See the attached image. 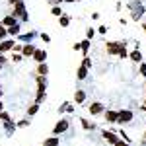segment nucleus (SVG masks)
I'll use <instances>...</instances> for the list:
<instances>
[{
    "label": "nucleus",
    "instance_id": "f3484780",
    "mask_svg": "<svg viewBox=\"0 0 146 146\" xmlns=\"http://www.w3.org/2000/svg\"><path fill=\"white\" fill-rule=\"evenodd\" d=\"M88 49H90V39H84V41L80 43V51H82V53H88Z\"/></svg>",
    "mask_w": 146,
    "mask_h": 146
},
{
    "label": "nucleus",
    "instance_id": "58836bf2",
    "mask_svg": "<svg viewBox=\"0 0 146 146\" xmlns=\"http://www.w3.org/2000/svg\"><path fill=\"white\" fill-rule=\"evenodd\" d=\"M144 33H146V25H144Z\"/></svg>",
    "mask_w": 146,
    "mask_h": 146
},
{
    "label": "nucleus",
    "instance_id": "f257e3e1",
    "mask_svg": "<svg viewBox=\"0 0 146 146\" xmlns=\"http://www.w3.org/2000/svg\"><path fill=\"white\" fill-rule=\"evenodd\" d=\"M12 16H20L22 20H27V12H25V6H23V2L20 0L18 4H14V14Z\"/></svg>",
    "mask_w": 146,
    "mask_h": 146
},
{
    "label": "nucleus",
    "instance_id": "a878e982",
    "mask_svg": "<svg viewBox=\"0 0 146 146\" xmlns=\"http://www.w3.org/2000/svg\"><path fill=\"white\" fill-rule=\"evenodd\" d=\"M27 125H29V121H27V119H23V121H20V123H18V127H27Z\"/></svg>",
    "mask_w": 146,
    "mask_h": 146
},
{
    "label": "nucleus",
    "instance_id": "ddd939ff",
    "mask_svg": "<svg viewBox=\"0 0 146 146\" xmlns=\"http://www.w3.org/2000/svg\"><path fill=\"white\" fill-rule=\"evenodd\" d=\"M86 100V92H82V90H78L76 94H74V101H78V103H82V101Z\"/></svg>",
    "mask_w": 146,
    "mask_h": 146
},
{
    "label": "nucleus",
    "instance_id": "0eeeda50",
    "mask_svg": "<svg viewBox=\"0 0 146 146\" xmlns=\"http://www.w3.org/2000/svg\"><path fill=\"white\" fill-rule=\"evenodd\" d=\"M14 41H2L0 43V53H6V51H10V49H14Z\"/></svg>",
    "mask_w": 146,
    "mask_h": 146
},
{
    "label": "nucleus",
    "instance_id": "393cba45",
    "mask_svg": "<svg viewBox=\"0 0 146 146\" xmlns=\"http://www.w3.org/2000/svg\"><path fill=\"white\" fill-rule=\"evenodd\" d=\"M82 66L90 68V66H92V60H90V58H84V60H82Z\"/></svg>",
    "mask_w": 146,
    "mask_h": 146
},
{
    "label": "nucleus",
    "instance_id": "7ed1b4c3",
    "mask_svg": "<svg viewBox=\"0 0 146 146\" xmlns=\"http://www.w3.org/2000/svg\"><path fill=\"white\" fill-rule=\"evenodd\" d=\"M66 129H68V121L66 119H60V121L56 123V127L53 129V133H55V135H60V133H64Z\"/></svg>",
    "mask_w": 146,
    "mask_h": 146
},
{
    "label": "nucleus",
    "instance_id": "f8f14e48",
    "mask_svg": "<svg viewBox=\"0 0 146 146\" xmlns=\"http://www.w3.org/2000/svg\"><path fill=\"white\" fill-rule=\"evenodd\" d=\"M45 51H35V53H33V58H35V60H37V62H43V60H45Z\"/></svg>",
    "mask_w": 146,
    "mask_h": 146
},
{
    "label": "nucleus",
    "instance_id": "4468645a",
    "mask_svg": "<svg viewBox=\"0 0 146 146\" xmlns=\"http://www.w3.org/2000/svg\"><path fill=\"white\" fill-rule=\"evenodd\" d=\"M131 58H133L135 62H142V53H140V51H133V53H131Z\"/></svg>",
    "mask_w": 146,
    "mask_h": 146
},
{
    "label": "nucleus",
    "instance_id": "72a5a7b5",
    "mask_svg": "<svg viewBox=\"0 0 146 146\" xmlns=\"http://www.w3.org/2000/svg\"><path fill=\"white\" fill-rule=\"evenodd\" d=\"M2 62H4V56H2V55H0V64H2Z\"/></svg>",
    "mask_w": 146,
    "mask_h": 146
},
{
    "label": "nucleus",
    "instance_id": "dca6fc26",
    "mask_svg": "<svg viewBox=\"0 0 146 146\" xmlns=\"http://www.w3.org/2000/svg\"><path fill=\"white\" fill-rule=\"evenodd\" d=\"M43 144H45V146H56V144H58V138H56V136H51V138L43 140Z\"/></svg>",
    "mask_w": 146,
    "mask_h": 146
},
{
    "label": "nucleus",
    "instance_id": "9d476101",
    "mask_svg": "<svg viewBox=\"0 0 146 146\" xmlns=\"http://www.w3.org/2000/svg\"><path fill=\"white\" fill-rule=\"evenodd\" d=\"M47 72H49V66H47L45 62H39V66H37V74H41V76H47Z\"/></svg>",
    "mask_w": 146,
    "mask_h": 146
},
{
    "label": "nucleus",
    "instance_id": "a211bd4d",
    "mask_svg": "<svg viewBox=\"0 0 146 146\" xmlns=\"http://www.w3.org/2000/svg\"><path fill=\"white\" fill-rule=\"evenodd\" d=\"M20 33V25L16 23V25H12V27H8V35H18Z\"/></svg>",
    "mask_w": 146,
    "mask_h": 146
},
{
    "label": "nucleus",
    "instance_id": "c9c22d12",
    "mask_svg": "<svg viewBox=\"0 0 146 146\" xmlns=\"http://www.w3.org/2000/svg\"><path fill=\"white\" fill-rule=\"evenodd\" d=\"M0 113H2V101H0Z\"/></svg>",
    "mask_w": 146,
    "mask_h": 146
},
{
    "label": "nucleus",
    "instance_id": "423d86ee",
    "mask_svg": "<svg viewBox=\"0 0 146 146\" xmlns=\"http://www.w3.org/2000/svg\"><path fill=\"white\" fill-rule=\"evenodd\" d=\"M101 111H103V105H101V103H98V101L90 105V113H92V115H100Z\"/></svg>",
    "mask_w": 146,
    "mask_h": 146
},
{
    "label": "nucleus",
    "instance_id": "9b49d317",
    "mask_svg": "<svg viewBox=\"0 0 146 146\" xmlns=\"http://www.w3.org/2000/svg\"><path fill=\"white\" fill-rule=\"evenodd\" d=\"M105 119H107L109 123H115V121H117V111H111V109L105 111Z\"/></svg>",
    "mask_w": 146,
    "mask_h": 146
},
{
    "label": "nucleus",
    "instance_id": "5701e85b",
    "mask_svg": "<svg viewBox=\"0 0 146 146\" xmlns=\"http://www.w3.org/2000/svg\"><path fill=\"white\" fill-rule=\"evenodd\" d=\"M82 127H84L86 131H90V129H94V125H90L88 121H86V119H82Z\"/></svg>",
    "mask_w": 146,
    "mask_h": 146
},
{
    "label": "nucleus",
    "instance_id": "2eb2a0df",
    "mask_svg": "<svg viewBox=\"0 0 146 146\" xmlns=\"http://www.w3.org/2000/svg\"><path fill=\"white\" fill-rule=\"evenodd\" d=\"M86 76H88V68H86V66H80L78 68V80H86Z\"/></svg>",
    "mask_w": 146,
    "mask_h": 146
},
{
    "label": "nucleus",
    "instance_id": "e433bc0d",
    "mask_svg": "<svg viewBox=\"0 0 146 146\" xmlns=\"http://www.w3.org/2000/svg\"><path fill=\"white\" fill-rule=\"evenodd\" d=\"M64 2H76V0H64Z\"/></svg>",
    "mask_w": 146,
    "mask_h": 146
},
{
    "label": "nucleus",
    "instance_id": "4c0bfd02",
    "mask_svg": "<svg viewBox=\"0 0 146 146\" xmlns=\"http://www.w3.org/2000/svg\"><path fill=\"white\" fill-rule=\"evenodd\" d=\"M123 146H129V142H125V144H123Z\"/></svg>",
    "mask_w": 146,
    "mask_h": 146
},
{
    "label": "nucleus",
    "instance_id": "4be33fe9",
    "mask_svg": "<svg viewBox=\"0 0 146 146\" xmlns=\"http://www.w3.org/2000/svg\"><path fill=\"white\" fill-rule=\"evenodd\" d=\"M6 35H8V29H6V27H4V25L0 23V39H4Z\"/></svg>",
    "mask_w": 146,
    "mask_h": 146
},
{
    "label": "nucleus",
    "instance_id": "6ab92c4d",
    "mask_svg": "<svg viewBox=\"0 0 146 146\" xmlns=\"http://www.w3.org/2000/svg\"><path fill=\"white\" fill-rule=\"evenodd\" d=\"M125 47H127V43H121V47H119V53H117L121 58H125V56H127V49H125Z\"/></svg>",
    "mask_w": 146,
    "mask_h": 146
},
{
    "label": "nucleus",
    "instance_id": "20e7f679",
    "mask_svg": "<svg viewBox=\"0 0 146 146\" xmlns=\"http://www.w3.org/2000/svg\"><path fill=\"white\" fill-rule=\"evenodd\" d=\"M107 53L109 55H117L119 53V47H121V43H115V41H111V43H107Z\"/></svg>",
    "mask_w": 146,
    "mask_h": 146
},
{
    "label": "nucleus",
    "instance_id": "b1692460",
    "mask_svg": "<svg viewBox=\"0 0 146 146\" xmlns=\"http://www.w3.org/2000/svg\"><path fill=\"white\" fill-rule=\"evenodd\" d=\"M94 33H96V31H94V27H90V29L86 31V39H92V37H94Z\"/></svg>",
    "mask_w": 146,
    "mask_h": 146
},
{
    "label": "nucleus",
    "instance_id": "cd10ccee",
    "mask_svg": "<svg viewBox=\"0 0 146 146\" xmlns=\"http://www.w3.org/2000/svg\"><path fill=\"white\" fill-rule=\"evenodd\" d=\"M140 72H142V76H146V64L144 62H140Z\"/></svg>",
    "mask_w": 146,
    "mask_h": 146
},
{
    "label": "nucleus",
    "instance_id": "7c9ffc66",
    "mask_svg": "<svg viewBox=\"0 0 146 146\" xmlns=\"http://www.w3.org/2000/svg\"><path fill=\"white\" fill-rule=\"evenodd\" d=\"M98 31H100V33H107V27H105V25H101V27L98 29Z\"/></svg>",
    "mask_w": 146,
    "mask_h": 146
},
{
    "label": "nucleus",
    "instance_id": "c85d7f7f",
    "mask_svg": "<svg viewBox=\"0 0 146 146\" xmlns=\"http://www.w3.org/2000/svg\"><path fill=\"white\" fill-rule=\"evenodd\" d=\"M41 39H43V41H47V43L51 41V37H49V35H47V33H43V35H41Z\"/></svg>",
    "mask_w": 146,
    "mask_h": 146
},
{
    "label": "nucleus",
    "instance_id": "bb28decb",
    "mask_svg": "<svg viewBox=\"0 0 146 146\" xmlns=\"http://www.w3.org/2000/svg\"><path fill=\"white\" fill-rule=\"evenodd\" d=\"M12 60H14V62H20V60H22V55H16V53H14V56H12Z\"/></svg>",
    "mask_w": 146,
    "mask_h": 146
},
{
    "label": "nucleus",
    "instance_id": "ea45409f",
    "mask_svg": "<svg viewBox=\"0 0 146 146\" xmlns=\"http://www.w3.org/2000/svg\"><path fill=\"white\" fill-rule=\"evenodd\" d=\"M144 138H146V133H144Z\"/></svg>",
    "mask_w": 146,
    "mask_h": 146
},
{
    "label": "nucleus",
    "instance_id": "f704fd0d",
    "mask_svg": "<svg viewBox=\"0 0 146 146\" xmlns=\"http://www.w3.org/2000/svg\"><path fill=\"white\" fill-rule=\"evenodd\" d=\"M142 109H144V111H146V101H144V103H142Z\"/></svg>",
    "mask_w": 146,
    "mask_h": 146
},
{
    "label": "nucleus",
    "instance_id": "2f4dec72",
    "mask_svg": "<svg viewBox=\"0 0 146 146\" xmlns=\"http://www.w3.org/2000/svg\"><path fill=\"white\" fill-rule=\"evenodd\" d=\"M51 4H58V2H64V0H49Z\"/></svg>",
    "mask_w": 146,
    "mask_h": 146
},
{
    "label": "nucleus",
    "instance_id": "aec40b11",
    "mask_svg": "<svg viewBox=\"0 0 146 146\" xmlns=\"http://www.w3.org/2000/svg\"><path fill=\"white\" fill-rule=\"evenodd\" d=\"M58 23H60L62 27H66L68 23H70V18H66V16H60V20H58Z\"/></svg>",
    "mask_w": 146,
    "mask_h": 146
},
{
    "label": "nucleus",
    "instance_id": "412c9836",
    "mask_svg": "<svg viewBox=\"0 0 146 146\" xmlns=\"http://www.w3.org/2000/svg\"><path fill=\"white\" fill-rule=\"evenodd\" d=\"M37 111H39V105L35 103V105H31V107L27 109V115H35V113H37Z\"/></svg>",
    "mask_w": 146,
    "mask_h": 146
},
{
    "label": "nucleus",
    "instance_id": "f03ea898",
    "mask_svg": "<svg viewBox=\"0 0 146 146\" xmlns=\"http://www.w3.org/2000/svg\"><path fill=\"white\" fill-rule=\"evenodd\" d=\"M131 119H133V113L129 111V109H123V111H119V113H117V123L125 125V123H129Z\"/></svg>",
    "mask_w": 146,
    "mask_h": 146
},
{
    "label": "nucleus",
    "instance_id": "1a4fd4ad",
    "mask_svg": "<svg viewBox=\"0 0 146 146\" xmlns=\"http://www.w3.org/2000/svg\"><path fill=\"white\" fill-rule=\"evenodd\" d=\"M2 25H4V27H12V25H16V18H14V16H6Z\"/></svg>",
    "mask_w": 146,
    "mask_h": 146
},
{
    "label": "nucleus",
    "instance_id": "39448f33",
    "mask_svg": "<svg viewBox=\"0 0 146 146\" xmlns=\"http://www.w3.org/2000/svg\"><path fill=\"white\" fill-rule=\"evenodd\" d=\"M103 138L109 142V144H115L119 138H117V135H113V133H109V131H103Z\"/></svg>",
    "mask_w": 146,
    "mask_h": 146
},
{
    "label": "nucleus",
    "instance_id": "473e14b6",
    "mask_svg": "<svg viewBox=\"0 0 146 146\" xmlns=\"http://www.w3.org/2000/svg\"><path fill=\"white\" fill-rule=\"evenodd\" d=\"M8 2H10V4H18L20 0H8Z\"/></svg>",
    "mask_w": 146,
    "mask_h": 146
},
{
    "label": "nucleus",
    "instance_id": "6e6552de",
    "mask_svg": "<svg viewBox=\"0 0 146 146\" xmlns=\"http://www.w3.org/2000/svg\"><path fill=\"white\" fill-rule=\"evenodd\" d=\"M35 53V47L33 45H22V55L23 56H31Z\"/></svg>",
    "mask_w": 146,
    "mask_h": 146
},
{
    "label": "nucleus",
    "instance_id": "c756f323",
    "mask_svg": "<svg viewBox=\"0 0 146 146\" xmlns=\"http://www.w3.org/2000/svg\"><path fill=\"white\" fill-rule=\"evenodd\" d=\"M53 14H55V16H60V8H56V6H55V8H53Z\"/></svg>",
    "mask_w": 146,
    "mask_h": 146
},
{
    "label": "nucleus",
    "instance_id": "a19ab883",
    "mask_svg": "<svg viewBox=\"0 0 146 146\" xmlns=\"http://www.w3.org/2000/svg\"><path fill=\"white\" fill-rule=\"evenodd\" d=\"M56 146H58V144H56Z\"/></svg>",
    "mask_w": 146,
    "mask_h": 146
}]
</instances>
